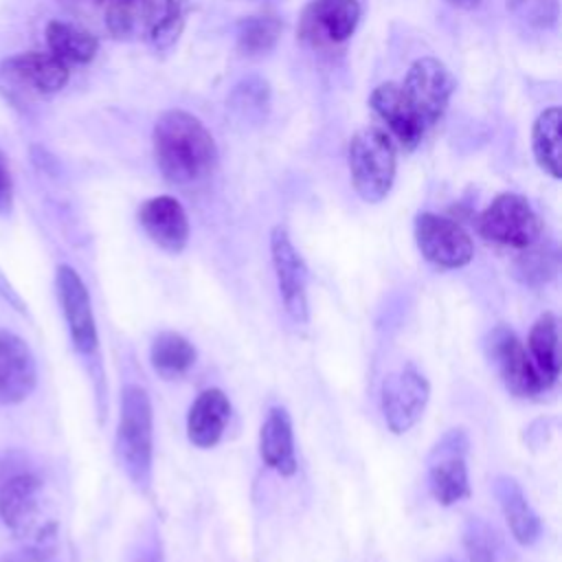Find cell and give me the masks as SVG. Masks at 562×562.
<instances>
[{
    "instance_id": "6da1fadb",
    "label": "cell",
    "mask_w": 562,
    "mask_h": 562,
    "mask_svg": "<svg viewBox=\"0 0 562 562\" xmlns=\"http://www.w3.org/2000/svg\"><path fill=\"white\" fill-rule=\"evenodd\" d=\"M154 156L165 180L193 184L217 165V147L200 119L184 110L165 112L154 125Z\"/></svg>"
},
{
    "instance_id": "7a4b0ae2",
    "label": "cell",
    "mask_w": 562,
    "mask_h": 562,
    "mask_svg": "<svg viewBox=\"0 0 562 562\" xmlns=\"http://www.w3.org/2000/svg\"><path fill=\"white\" fill-rule=\"evenodd\" d=\"M116 454L127 476L138 487H147L154 461V411L147 391L136 384H127L121 393Z\"/></svg>"
},
{
    "instance_id": "3957f363",
    "label": "cell",
    "mask_w": 562,
    "mask_h": 562,
    "mask_svg": "<svg viewBox=\"0 0 562 562\" xmlns=\"http://www.w3.org/2000/svg\"><path fill=\"white\" fill-rule=\"evenodd\" d=\"M105 26L116 40H151L167 48L182 31V9L178 0H108Z\"/></svg>"
},
{
    "instance_id": "277c9868",
    "label": "cell",
    "mask_w": 562,
    "mask_h": 562,
    "mask_svg": "<svg viewBox=\"0 0 562 562\" xmlns=\"http://www.w3.org/2000/svg\"><path fill=\"white\" fill-rule=\"evenodd\" d=\"M395 145L380 127H362L349 140V173L364 202H382L395 180Z\"/></svg>"
},
{
    "instance_id": "5b68a950",
    "label": "cell",
    "mask_w": 562,
    "mask_h": 562,
    "mask_svg": "<svg viewBox=\"0 0 562 562\" xmlns=\"http://www.w3.org/2000/svg\"><path fill=\"white\" fill-rule=\"evenodd\" d=\"M42 481L33 472H13L0 483V516L4 525L24 542L29 551L44 553L53 538V522L42 512Z\"/></svg>"
},
{
    "instance_id": "8992f818",
    "label": "cell",
    "mask_w": 562,
    "mask_h": 562,
    "mask_svg": "<svg viewBox=\"0 0 562 562\" xmlns=\"http://www.w3.org/2000/svg\"><path fill=\"white\" fill-rule=\"evenodd\" d=\"M68 75V66L53 53H18L0 64V90L13 103H22L59 92L66 86Z\"/></svg>"
},
{
    "instance_id": "52a82bcc",
    "label": "cell",
    "mask_w": 562,
    "mask_h": 562,
    "mask_svg": "<svg viewBox=\"0 0 562 562\" xmlns=\"http://www.w3.org/2000/svg\"><path fill=\"white\" fill-rule=\"evenodd\" d=\"M542 224L527 202L518 193L496 195L479 217V235L498 248L525 250L540 239Z\"/></svg>"
},
{
    "instance_id": "ba28073f",
    "label": "cell",
    "mask_w": 562,
    "mask_h": 562,
    "mask_svg": "<svg viewBox=\"0 0 562 562\" xmlns=\"http://www.w3.org/2000/svg\"><path fill=\"white\" fill-rule=\"evenodd\" d=\"M490 362L501 375L505 389L516 397H536L553 382L536 367L522 340L505 325L494 327L485 338Z\"/></svg>"
},
{
    "instance_id": "9c48e42d",
    "label": "cell",
    "mask_w": 562,
    "mask_h": 562,
    "mask_svg": "<svg viewBox=\"0 0 562 562\" xmlns=\"http://www.w3.org/2000/svg\"><path fill=\"white\" fill-rule=\"evenodd\" d=\"M454 90L450 70L435 57H422L413 61L404 81L400 83L402 99L413 116L428 132L443 116Z\"/></svg>"
},
{
    "instance_id": "30bf717a",
    "label": "cell",
    "mask_w": 562,
    "mask_h": 562,
    "mask_svg": "<svg viewBox=\"0 0 562 562\" xmlns=\"http://www.w3.org/2000/svg\"><path fill=\"white\" fill-rule=\"evenodd\" d=\"M430 400V384L413 364L402 367L382 382L380 408L393 435L408 432L424 415Z\"/></svg>"
},
{
    "instance_id": "8fae6325",
    "label": "cell",
    "mask_w": 562,
    "mask_h": 562,
    "mask_svg": "<svg viewBox=\"0 0 562 562\" xmlns=\"http://www.w3.org/2000/svg\"><path fill=\"white\" fill-rule=\"evenodd\" d=\"M415 244L422 257L439 268H463L474 257V244L468 231L437 213H419L415 217Z\"/></svg>"
},
{
    "instance_id": "7c38bea8",
    "label": "cell",
    "mask_w": 562,
    "mask_h": 562,
    "mask_svg": "<svg viewBox=\"0 0 562 562\" xmlns=\"http://www.w3.org/2000/svg\"><path fill=\"white\" fill-rule=\"evenodd\" d=\"M362 15L360 0H310L299 18V40L312 48L347 42Z\"/></svg>"
},
{
    "instance_id": "4fadbf2b",
    "label": "cell",
    "mask_w": 562,
    "mask_h": 562,
    "mask_svg": "<svg viewBox=\"0 0 562 562\" xmlns=\"http://www.w3.org/2000/svg\"><path fill=\"white\" fill-rule=\"evenodd\" d=\"M270 257L279 296L288 316L294 323H307V266L283 226H274L270 233Z\"/></svg>"
},
{
    "instance_id": "5bb4252c",
    "label": "cell",
    "mask_w": 562,
    "mask_h": 562,
    "mask_svg": "<svg viewBox=\"0 0 562 562\" xmlns=\"http://www.w3.org/2000/svg\"><path fill=\"white\" fill-rule=\"evenodd\" d=\"M468 441L463 432H448L430 454L428 487L439 505H457L470 496V479L465 465Z\"/></svg>"
},
{
    "instance_id": "9a60e30c",
    "label": "cell",
    "mask_w": 562,
    "mask_h": 562,
    "mask_svg": "<svg viewBox=\"0 0 562 562\" xmlns=\"http://www.w3.org/2000/svg\"><path fill=\"white\" fill-rule=\"evenodd\" d=\"M57 294L75 349L81 353H92L99 338L90 294L81 277L66 263L57 268Z\"/></svg>"
},
{
    "instance_id": "2e32d148",
    "label": "cell",
    "mask_w": 562,
    "mask_h": 562,
    "mask_svg": "<svg viewBox=\"0 0 562 562\" xmlns=\"http://www.w3.org/2000/svg\"><path fill=\"white\" fill-rule=\"evenodd\" d=\"M37 367L31 347L15 334L0 329V404H18L31 395Z\"/></svg>"
},
{
    "instance_id": "e0dca14e",
    "label": "cell",
    "mask_w": 562,
    "mask_h": 562,
    "mask_svg": "<svg viewBox=\"0 0 562 562\" xmlns=\"http://www.w3.org/2000/svg\"><path fill=\"white\" fill-rule=\"evenodd\" d=\"M138 222L147 237L167 252H182L189 241V217L171 195L149 198L138 209Z\"/></svg>"
},
{
    "instance_id": "ac0fdd59",
    "label": "cell",
    "mask_w": 562,
    "mask_h": 562,
    "mask_svg": "<svg viewBox=\"0 0 562 562\" xmlns=\"http://www.w3.org/2000/svg\"><path fill=\"white\" fill-rule=\"evenodd\" d=\"M369 105L380 116V121L386 125V130H389L386 134L395 136V140L402 145V149H406V151L415 149L422 143V138L426 136L424 125L406 108L402 92H400V83H393V81L380 83L371 92Z\"/></svg>"
},
{
    "instance_id": "d6986e66",
    "label": "cell",
    "mask_w": 562,
    "mask_h": 562,
    "mask_svg": "<svg viewBox=\"0 0 562 562\" xmlns=\"http://www.w3.org/2000/svg\"><path fill=\"white\" fill-rule=\"evenodd\" d=\"M231 419V402L222 389H204L187 413V437L195 448H213Z\"/></svg>"
},
{
    "instance_id": "ffe728a7",
    "label": "cell",
    "mask_w": 562,
    "mask_h": 562,
    "mask_svg": "<svg viewBox=\"0 0 562 562\" xmlns=\"http://www.w3.org/2000/svg\"><path fill=\"white\" fill-rule=\"evenodd\" d=\"M259 454L261 461L281 476L296 474V450L290 413L281 406L268 411L259 430Z\"/></svg>"
},
{
    "instance_id": "44dd1931",
    "label": "cell",
    "mask_w": 562,
    "mask_h": 562,
    "mask_svg": "<svg viewBox=\"0 0 562 562\" xmlns=\"http://www.w3.org/2000/svg\"><path fill=\"white\" fill-rule=\"evenodd\" d=\"M494 494L498 498L501 512L505 516V522L520 544H533L540 538V518L527 503V496L522 494L520 485L509 476H498L494 483Z\"/></svg>"
},
{
    "instance_id": "7402d4cb",
    "label": "cell",
    "mask_w": 562,
    "mask_h": 562,
    "mask_svg": "<svg viewBox=\"0 0 562 562\" xmlns=\"http://www.w3.org/2000/svg\"><path fill=\"white\" fill-rule=\"evenodd\" d=\"M195 347L178 331H160L149 347L151 367L165 380L184 375L195 364Z\"/></svg>"
},
{
    "instance_id": "603a6c76",
    "label": "cell",
    "mask_w": 562,
    "mask_h": 562,
    "mask_svg": "<svg viewBox=\"0 0 562 562\" xmlns=\"http://www.w3.org/2000/svg\"><path fill=\"white\" fill-rule=\"evenodd\" d=\"M46 42H48V53H53L66 66L88 64L99 50V42L92 33L59 20L48 22Z\"/></svg>"
},
{
    "instance_id": "cb8c5ba5",
    "label": "cell",
    "mask_w": 562,
    "mask_h": 562,
    "mask_svg": "<svg viewBox=\"0 0 562 562\" xmlns=\"http://www.w3.org/2000/svg\"><path fill=\"white\" fill-rule=\"evenodd\" d=\"M527 347L536 367L551 382H555L560 375V358H558V318L553 312H544L538 316V321L531 325Z\"/></svg>"
},
{
    "instance_id": "d4e9b609",
    "label": "cell",
    "mask_w": 562,
    "mask_h": 562,
    "mask_svg": "<svg viewBox=\"0 0 562 562\" xmlns=\"http://www.w3.org/2000/svg\"><path fill=\"white\" fill-rule=\"evenodd\" d=\"M531 147L536 162L551 178H560V108H547L533 123Z\"/></svg>"
},
{
    "instance_id": "484cf974",
    "label": "cell",
    "mask_w": 562,
    "mask_h": 562,
    "mask_svg": "<svg viewBox=\"0 0 562 562\" xmlns=\"http://www.w3.org/2000/svg\"><path fill=\"white\" fill-rule=\"evenodd\" d=\"M281 35V22L274 15H252L239 24L237 48L244 55L268 53Z\"/></svg>"
},
{
    "instance_id": "4316f807",
    "label": "cell",
    "mask_w": 562,
    "mask_h": 562,
    "mask_svg": "<svg viewBox=\"0 0 562 562\" xmlns=\"http://www.w3.org/2000/svg\"><path fill=\"white\" fill-rule=\"evenodd\" d=\"M514 270L522 283H529V285L547 283L558 270L555 250L536 241L533 246L520 250V255L514 261Z\"/></svg>"
},
{
    "instance_id": "83f0119b",
    "label": "cell",
    "mask_w": 562,
    "mask_h": 562,
    "mask_svg": "<svg viewBox=\"0 0 562 562\" xmlns=\"http://www.w3.org/2000/svg\"><path fill=\"white\" fill-rule=\"evenodd\" d=\"M507 9L525 24L549 29L558 20V0H505Z\"/></svg>"
},
{
    "instance_id": "f1b7e54d",
    "label": "cell",
    "mask_w": 562,
    "mask_h": 562,
    "mask_svg": "<svg viewBox=\"0 0 562 562\" xmlns=\"http://www.w3.org/2000/svg\"><path fill=\"white\" fill-rule=\"evenodd\" d=\"M11 202H13V182H11L7 158L0 151V213L11 211Z\"/></svg>"
},
{
    "instance_id": "f546056e",
    "label": "cell",
    "mask_w": 562,
    "mask_h": 562,
    "mask_svg": "<svg viewBox=\"0 0 562 562\" xmlns=\"http://www.w3.org/2000/svg\"><path fill=\"white\" fill-rule=\"evenodd\" d=\"M4 562H48L44 558V553H37V551H26L22 555H15V558H7Z\"/></svg>"
},
{
    "instance_id": "4dcf8cb0",
    "label": "cell",
    "mask_w": 562,
    "mask_h": 562,
    "mask_svg": "<svg viewBox=\"0 0 562 562\" xmlns=\"http://www.w3.org/2000/svg\"><path fill=\"white\" fill-rule=\"evenodd\" d=\"M448 4L457 7V9H474L481 4V0H446Z\"/></svg>"
}]
</instances>
